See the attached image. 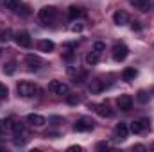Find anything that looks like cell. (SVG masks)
Listing matches in <instances>:
<instances>
[{
    "mask_svg": "<svg viewBox=\"0 0 154 152\" xmlns=\"http://www.w3.org/2000/svg\"><path fill=\"white\" fill-rule=\"evenodd\" d=\"M16 91H18L20 97H23V99H31V97H34V95L38 93V86L32 84V82L23 81V82H20V84L16 86Z\"/></svg>",
    "mask_w": 154,
    "mask_h": 152,
    "instance_id": "6da1fadb",
    "label": "cell"
},
{
    "mask_svg": "<svg viewBox=\"0 0 154 152\" xmlns=\"http://www.w3.org/2000/svg\"><path fill=\"white\" fill-rule=\"evenodd\" d=\"M38 16H39V20H41L43 23H50V22L56 20V16H57V9H56L54 5H45V7L39 9Z\"/></svg>",
    "mask_w": 154,
    "mask_h": 152,
    "instance_id": "7a4b0ae2",
    "label": "cell"
},
{
    "mask_svg": "<svg viewBox=\"0 0 154 152\" xmlns=\"http://www.w3.org/2000/svg\"><path fill=\"white\" fill-rule=\"evenodd\" d=\"M93 127H95V122L90 116H81V118H77V122L74 123V131H77V132H88Z\"/></svg>",
    "mask_w": 154,
    "mask_h": 152,
    "instance_id": "3957f363",
    "label": "cell"
},
{
    "mask_svg": "<svg viewBox=\"0 0 154 152\" xmlns=\"http://www.w3.org/2000/svg\"><path fill=\"white\" fill-rule=\"evenodd\" d=\"M149 127H151V120H149V118H138V120L131 122L129 131H131V132H134V134H142V132H143V131H147Z\"/></svg>",
    "mask_w": 154,
    "mask_h": 152,
    "instance_id": "277c9868",
    "label": "cell"
},
{
    "mask_svg": "<svg viewBox=\"0 0 154 152\" xmlns=\"http://www.w3.org/2000/svg\"><path fill=\"white\" fill-rule=\"evenodd\" d=\"M111 56H113V59H115L116 63H120V61H124V59L129 56V48H127L124 43H116L115 47H113Z\"/></svg>",
    "mask_w": 154,
    "mask_h": 152,
    "instance_id": "5b68a950",
    "label": "cell"
},
{
    "mask_svg": "<svg viewBox=\"0 0 154 152\" xmlns=\"http://www.w3.org/2000/svg\"><path fill=\"white\" fill-rule=\"evenodd\" d=\"M14 41H16L18 47H23V48H29V47L32 45L31 34H29L27 31H18V32L14 34Z\"/></svg>",
    "mask_w": 154,
    "mask_h": 152,
    "instance_id": "8992f818",
    "label": "cell"
},
{
    "mask_svg": "<svg viewBox=\"0 0 154 152\" xmlns=\"http://www.w3.org/2000/svg\"><path fill=\"white\" fill-rule=\"evenodd\" d=\"M48 90H50L52 93H56V95H66V93H68V84H65V82L54 79V81L48 82Z\"/></svg>",
    "mask_w": 154,
    "mask_h": 152,
    "instance_id": "52a82bcc",
    "label": "cell"
},
{
    "mask_svg": "<svg viewBox=\"0 0 154 152\" xmlns=\"http://www.w3.org/2000/svg\"><path fill=\"white\" fill-rule=\"evenodd\" d=\"M116 106L120 111H131L133 109V97L131 95H120L116 99Z\"/></svg>",
    "mask_w": 154,
    "mask_h": 152,
    "instance_id": "ba28073f",
    "label": "cell"
},
{
    "mask_svg": "<svg viewBox=\"0 0 154 152\" xmlns=\"http://www.w3.org/2000/svg\"><path fill=\"white\" fill-rule=\"evenodd\" d=\"M25 65H27L29 70L36 72V70H39V68L43 66V61H41V57H38V56L29 54V56H25Z\"/></svg>",
    "mask_w": 154,
    "mask_h": 152,
    "instance_id": "9c48e42d",
    "label": "cell"
},
{
    "mask_svg": "<svg viewBox=\"0 0 154 152\" xmlns=\"http://www.w3.org/2000/svg\"><path fill=\"white\" fill-rule=\"evenodd\" d=\"M127 134H129V127H127V123H125V122H120V123H116V127H115V136H116V140L124 141V140L127 138Z\"/></svg>",
    "mask_w": 154,
    "mask_h": 152,
    "instance_id": "30bf717a",
    "label": "cell"
},
{
    "mask_svg": "<svg viewBox=\"0 0 154 152\" xmlns=\"http://www.w3.org/2000/svg\"><path fill=\"white\" fill-rule=\"evenodd\" d=\"M27 122L32 125V127H43L45 123H47V120H45V116H41V114H36V113H31L27 116Z\"/></svg>",
    "mask_w": 154,
    "mask_h": 152,
    "instance_id": "8fae6325",
    "label": "cell"
},
{
    "mask_svg": "<svg viewBox=\"0 0 154 152\" xmlns=\"http://www.w3.org/2000/svg\"><path fill=\"white\" fill-rule=\"evenodd\" d=\"M93 109H95V113L99 114V116H102V118H111V116H113V111H111L106 104H95Z\"/></svg>",
    "mask_w": 154,
    "mask_h": 152,
    "instance_id": "7c38bea8",
    "label": "cell"
},
{
    "mask_svg": "<svg viewBox=\"0 0 154 152\" xmlns=\"http://www.w3.org/2000/svg\"><path fill=\"white\" fill-rule=\"evenodd\" d=\"M113 22H115L116 25H125L127 22H129V14L125 13V11H116L115 14H113Z\"/></svg>",
    "mask_w": 154,
    "mask_h": 152,
    "instance_id": "4fadbf2b",
    "label": "cell"
},
{
    "mask_svg": "<svg viewBox=\"0 0 154 152\" xmlns=\"http://www.w3.org/2000/svg\"><path fill=\"white\" fill-rule=\"evenodd\" d=\"M68 16H70L72 20H75V18H84V16H86V11L81 9V7H77V5H70V9H68Z\"/></svg>",
    "mask_w": 154,
    "mask_h": 152,
    "instance_id": "5bb4252c",
    "label": "cell"
},
{
    "mask_svg": "<svg viewBox=\"0 0 154 152\" xmlns=\"http://www.w3.org/2000/svg\"><path fill=\"white\" fill-rule=\"evenodd\" d=\"M7 125H9V129L13 131V134H14V136H20V134L23 132V123H22V122L9 120V123H7Z\"/></svg>",
    "mask_w": 154,
    "mask_h": 152,
    "instance_id": "9a60e30c",
    "label": "cell"
},
{
    "mask_svg": "<svg viewBox=\"0 0 154 152\" xmlns=\"http://www.w3.org/2000/svg\"><path fill=\"white\" fill-rule=\"evenodd\" d=\"M138 11H149V7H151V0H129Z\"/></svg>",
    "mask_w": 154,
    "mask_h": 152,
    "instance_id": "2e32d148",
    "label": "cell"
},
{
    "mask_svg": "<svg viewBox=\"0 0 154 152\" xmlns=\"http://www.w3.org/2000/svg\"><path fill=\"white\" fill-rule=\"evenodd\" d=\"M54 41H50V39H41L38 43V48L41 50V52H52L54 50Z\"/></svg>",
    "mask_w": 154,
    "mask_h": 152,
    "instance_id": "e0dca14e",
    "label": "cell"
},
{
    "mask_svg": "<svg viewBox=\"0 0 154 152\" xmlns=\"http://www.w3.org/2000/svg\"><path fill=\"white\" fill-rule=\"evenodd\" d=\"M88 88H90V91H91V93H100V91L104 90V82H102L100 79H95V81H91V82H90V86H88Z\"/></svg>",
    "mask_w": 154,
    "mask_h": 152,
    "instance_id": "ac0fdd59",
    "label": "cell"
},
{
    "mask_svg": "<svg viewBox=\"0 0 154 152\" xmlns=\"http://www.w3.org/2000/svg\"><path fill=\"white\" fill-rule=\"evenodd\" d=\"M136 75H138V72H136L134 68H125L124 74H122V79H124L125 82H133V81L136 79Z\"/></svg>",
    "mask_w": 154,
    "mask_h": 152,
    "instance_id": "d6986e66",
    "label": "cell"
},
{
    "mask_svg": "<svg viewBox=\"0 0 154 152\" xmlns=\"http://www.w3.org/2000/svg\"><path fill=\"white\" fill-rule=\"evenodd\" d=\"M84 61H86L88 66H95V65L99 63V54H97L95 50H93V52H88L86 57H84Z\"/></svg>",
    "mask_w": 154,
    "mask_h": 152,
    "instance_id": "ffe728a7",
    "label": "cell"
},
{
    "mask_svg": "<svg viewBox=\"0 0 154 152\" xmlns=\"http://www.w3.org/2000/svg\"><path fill=\"white\" fill-rule=\"evenodd\" d=\"M11 38H13L11 29H2L0 31V43H7V41H11Z\"/></svg>",
    "mask_w": 154,
    "mask_h": 152,
    "instance_id": "44dd1931",
    "label": "cell"
},
{
    "mask_svg": "<svg viewBox=\"0 0 154 152\" xmlns=\"http://www.w3.org/2000/svg\"><path fill=\"white\" fill-rule=\"evenodd\" d=\"M14 72H16V63H14V61L4 65V74H5V75H13Z\"/></svg>",
    "mask_w": 154,
    "mask_h": 152,
    "instance_id": "7402d4cb",
    "label": "cell"
},
{
    "mask_svg": "<svg viewBox=\"0 0 154 152\" xmlns=\"http://www.w3.org/2000/svg\"><path fill=\"white\" fill-rule=\"evenodd\" d=\"M4 5H5V9L14 11V9L20 5V0H4Z\"/></svg>",
    "mask_w": 154,
    "mask_h": 152,
    "instance_id": "603a6c76",
    "label": "cell"
},
{
    "mask_svg": "<svg viewBox=\"0 0 154 152\" xmlns=\"http://www.w3.org/2000/svg\"><path fill=\"white\" fill-rule=\"evenodd\" d=\"M14 11H16V13H18V14H23V16H27V14H29V13H31V11H29V7H27V5H22V7H20V5H18V7H16V9H14Z\"/></svg>",
    "mask_w": 154,
    "mask_h": 152,
    "instance_id": "cb8c5ba5",
    "label": "cell"
},
{
    "mask_svg": "<svg viewBox=\"0 0 154 152\" xmlns=\"http://www.w3.org/2000/svg\"><path fill=\"white\" fill-rule=\"evenodd\" d=\"M104 48H106V45H104L102 41H97V43H93V50H95L97 54H100V52H102Z\"/></svg>",
    "mask_w": 154,
    "mask_h": 152,
    "instance_id": "d4e9b609",
    "label": "cell"
},
{
    "mask_svg": "<svg viewBox=\"0 0 154 152\" xmlns=\"http://www.w3.org/2000/svg\"><path fill=\"white\" fill-rule=\"evenodd\" d=\"M147 100H149V95H147V93H145L143 90H142V91H138V102H142V104H145Z\"/></svg>",
    "mask_w": 154,
    "mask_h": 152,
    "instance_id": "484cf974",
    "label": "cell"
},
{
    "mask_svg": "<svg viewBox=\"0 0 154 152\" xmlns=\"http://www.w3.org/2000/svg\"><path fill=\"white\" fill-rule=\"evenodd\" d=\"M7 97V88L4 84H0V99H5Z\"/></svg>",
    "mask_w": 154,
    "mask_h": 152,
    "instance_id": "4316f807",
    "label": "cell"
},
{
    "mask_svg": "<svg viewBox=\"0 0 154 152\" xmlns=\"http://www.w3.org/2000/svg\"><path fill=\"white\" fill-rule=\"evenodd\" d=\"M70 31H72V32H79V31H82V25H81V23L72 25V27H70Z\"/></svg>",
    "mask_w": 154,
    "mask_h": 152,
    "instance_id": "83f0119b",
    "label": "cell"
},
{
    "mask_svg": "<svg viewBox=\"0 0 154 152\" xmlns=\"http://www.w3.org/2000/svg\"><path fill=\"white\" fill-rule=\"evenodd\" d=\"M106 149H109V145H108V143H104V141L97 145V150H106Z\"/></svg>",
    "mask_w": 154,
    "mask_h": 152,
    "instance_id": "f1b7e54d",
    "label": "cell"
},
{
    "mask_svg": "<svg viewBox=\"0 0 154 152\" xmlns=\"http://www.w3.org/2000/svg\"><path fill=\"white\" fill-rule=\"evenodd\" d=\"M68 150L70 152H81L82 150V147H79V145H72V147H68Z\"/></svg>",
    "mask_w": 154,
    "mask_h": 152,
    "instance_id": "f546056e",
    "label": "cell"
},
{
    "mask_svg": "<svg viewBox=\"0 0 154 152\" xmlns=\"http://www.w3.org/2000/svg\"><path fill=\"white\" fill-rule=\"evenodd\" d=\"M68 104H79V97H68Z\"/></svg>",
    "mask_w": 154,
    "mask_h": 152,
    "instance_id": "4dcf8cb0",
    "label": "cell"
},
{
    "mask_svg": "<svg viewBox=\"0 0 154 152\" xmlns=\"http://www.w3.org/2000/svg\"><path fill=\"white\" fill-rule=\"evenodd\" d=\"M140 29H142V25H140L138 22H134V23H133V31H140Z\"/></svg>",
    "mask_w": 154,
    "mask_h": 152,
    "instance_id": "1f68e13d",
    "label": "cell"
},
{
    "mask_svg": "<svg viewBox=\"0 0 154 152\" xmlns=\"http://www.w3.org/2000/svg\"><path fill=\"white\" fill-rule=\"evenodd\" d=\"M4 136H5V129H4V125L0 123V140H2Z\"/></svg>",
    "mask_w": 154,
    "mask_h": 152,
    "instance_id": "d6a6232c",
    "label": "cell"
},
{
    "mask_svg": "<svg viewBox=\"0 0 154 152\" xmlns=\"http://www.w3.org/2000/svg\"><path fill=\"white\" fill-rule=\"evenodd\" d=\"M133 150H145V147H143V145H134Z\"/></svg>",
    "mask_w": 154,
    "mask_h": 152,
    "instance_id": "836d02e7",
    "label": "cell"
},
{
    "mask_svg": "<svg viewBox=\"0 0 154 152\" xmlns=\"http://www.w3.org/2000/svg\"><path fill=\"white\" fill-rule=\"evenodd\" d=\"M151 147H152V149H154V143H152V145H151Z\"/></svg>",
    "mask_w": 154,
    "mask_h": 152,
    "instance_id": "e575fe53",
    "label": "cell"
}]
</instances>
